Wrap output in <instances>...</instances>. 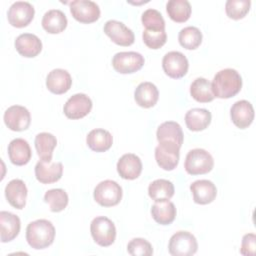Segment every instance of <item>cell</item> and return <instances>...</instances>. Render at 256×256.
Returning a JSON list of instances; mask_svg holds the SVG:
<instances>
[{
    "label": "cell",
    "instance_id": "1",
    "mask_svg": "<svg viewBox=\"0 0 256 256\" xmlns=\"http://www.w3.org/2000/svg\"><path fill=\"white\" fill-rule=\"evenodd\" d=\"M242 87L240 74L232 68L222 69L217 72L211 83L212 92L215 97L228 99L235 96Z\"/></svg>",
    "mask_w": 256,
    "mask_h": 256
},
{
    "label": "cell",
    "instance_id": "2",
    "mask_svg": "<svg viewBox=\"0 0 256 256\" xmlns=\"http://www.w3.org/2000/svg\"><path fill=\"white\" fill-rule=\"evenodd\" d=\"M55 238V228L46 219H38L30 222L26 228V240L36 250L45 249L50 246Z\"/></svg>",
    "mask_w": 256,
    "mask_h": 256
},
{
    "label": "cell",
    "instance_id": "3",
    "mask_svg": "<svg viewBox=\"0 0 256 256\" xmlns=\"http://www.w3.org/2000/svg\"><path fill=\"white\" fill-rule=\"evenodd\" d=\"M214 160L212 155L201 148L190 150L185 158L184 168L190 175L206 174L212 170Z\"/></svg>",
    "mask_w": 256,
    "mask_h": 256
},
{
    "label": "cell",
    "instance_id": "4",
    "mask_svg": "<svg viewBox=\"0 0 256 256\" xmlns=\"http://www.w3.org/2000/svg\"><path fill=\"white\" fill-rule=\"evenodd\" d=\"M90 232L93 240L102 247L112 245L116 238V227L114 223L105 216H98L92 220Z\"/></svg>",
    "mask_w": 256,
    "mask_h": 256
},
{
    "label": "cell",
    "instance_id": "5",
    "mask_svg": "<svg viewBox=\"0 0 256 256\" xmlns=\"http://www.w3.org/2000/svg\"><path fill=\"white\" fill-rule=\"evenodd\" d=\"M93 196L94 200L101 206H115L122 199V188L116 181L104 180L94 188Z\"/></svg>",
    "mask_w": 256,
    "mask_h": 256
},
{
    "label": "cell",
    "instance_id": "6",
    "mask_svg": "<svg viewBox=\"0 0 256 256\" xmlns=\"http://www.w3.org/2000/svg\"><path fill=\"white\" fill-rule=\"evenodd\" d=\"M198 244L195 236L187 231H178L169 240L168 250L173 256H191L197 252Z\"/></svg>",
    "mask_w": 256,
    "mask_h": 256
},
{
    "label": "cell",
    "instance_id": "7",
    "mask_svg": "<svg viewBox=\"0 0 256 256\" xmlns=\"http://www.w3.org/2000/svg\"><path fill=\"white\" fill-rule=\"evenodd\" d=\"M144 57L134 51L118 52L112 58V66L118 73L130 74L140 70L144 65Z\"/></svg>",
    "mask_w": 256,
    "mask_h": 256
},
{
    "label": "cell",
    "instance_id": "8",
    "mask_svg": "<svg viewBox=\"0 0 256 256\" xmlns=\"http://www.w3.org/2000/svg\"><path fill=\"white\" fill-rule=\"evenodd\" d=\"M180 157V147L171 142H159L155 148V159L160 168L171 171L174 170Z\"/></svg>",
    "mask_w": 256,
    "mask_h": 256
},
{
    "label": "cell",
    "instance_id": "9",
    "mask_svg": "<svg viewBox=\"0 0 256 256\" xmlns=\"http://www.w3.org/2000/svg\"><path fill=\"white\" fill-rule=\"evenodd\" d=\"M162 68L166 75L173 79H179L186 75L189 63L186 56L179 51H170L162 59Z\"/></svg>",
    "mask_w": 256,
    "mask_h": 256
},
{
    "label": "cell",
    "instance_id": "10",
    "mask_svg": "<svg viewBox=\"0 0 256 256\" xmlns=\"http://www.w3.org/2000/svg\"><path fill=\"white\" fill-rule=\"evenodd\" d=\"M35 10L32 4L27 1H16L14 2L7 12L8 22L16 27H26L34 18Z\"/></svg>",
    "mask_w": 256,
    "mask_h": 256
},
{
    "label": "cell",
    "instance_id": "11",
    "mask_svg": "<svg viewBox=\"0 0 256 256\" xmlns=\"http://www.w3.org/2000/svg\"><path fill=\"white\" fill-rule=\"evenodd\" d=\"M92 100L84 93L72 95L64 104L63 111L69 119H81L89 114L92 109Z\"/></svg>",
    "mask_w": 256,
    "mask_h": 256
},
{
    "label": "cell",
    "instance_id": "12",
    "mask_svg": "<svg viewBox=\"0 0 256 256\" xmlns=\"http://www.w3.org/2000/svg\"><path fill=\"white\" fill-rule=\"evenodd\" d=\"M70 12L74 19L81 23H92L99 19L100 8L91 0H75L70 2Z\"/></svg>",
    "mask_w": 256,
    "mask_h": 256
},
{
    "label": "cell",
    "instance_id": "13",
    "mask_svg": "<svg viewBox=\"0 0 256 256\" xmlns=\"http://www.w3.org/2000/svg\"><path fill=\"white\" fill-rule=\"evenodd\" d=\"M104 33L117 45L130 46L135 41L133 31L124 23L117 20H108L104 24Z\"/></svg>",
    "mask_w": 256,
    "mask_h": 256
},
{
    "label": "cell",
    "instance_id": "14",
    "mask_svg": "<svg viewBox=\"0 0 256 256\" xmlns=\"http://www.w3.org/2000/svg\"><path fill=\"white\" fill-rule=\"evenodd\" d=\"M4 122L12 131H23L30 126L31 115L26 107L13 105L4 112Z\"/></svg>",
    "mask_w": 256,
    "mask_h": 256
},
{
    "label": "cell",
    "instance_id": "15",
    "mask_svg": "<svg viewBox=\"0 0 256 256\" xmlns=\"http://www.w3.org/2000/svg\"><path fill=\"white\" fill-rule=\"evenodd\" d=\"M230 116L236 127L245 129L250 126L254 120L253 106L247 100L236 101L230 109Z\"/></svg>",
    "mask_w": 256,
    "mask_h": 256
},
{
    "label": "cell",
    "instance_id": "16",
    "mask_svg": "<svg viewBox=\"0 0 256 256\" xmlns=\"http://www.w3.org/2000/svg\"><path fill=\"white\" fill-rule=\"evenodd\" d=\"M63 174V165L61 162L38 161L35 165L36 179L43 184H51L61 179Z\"/></svg>",
    "mask_w": 256,
    "mask_h": 256
},
{
    "label": "cell",
    "instance_id": "17",
    "mask_svg": "<svg viewBox=\"0 0 256 256\" xmlns=\"http://www.w3.org/2000/svg\"><path fill=\"white\" fill-rule=\"evenodd\" d=\"M72 85V78L70 73L64 69H53L46 77V87L54 94L66 93Z\"/></svg>",
    "mask_w": 256,
    "mask_h": 256
},
{
    "label": "cell",
    "instance_id": "18",
    "mask_svg": "<svg viewBox=\"0 0 256 256\" xmlns=\"http://www.w3.org/2000/svg\"><path fill=\"white\" fill-rule=\"evenodd\" d=\"M117 171L123 179L134 180L141 174V159L133 153L124 154L117 162Z\"/></svg>",
    "mask_w": 256,
    "mask_h": 256
},
{
    "label": "cell",
    "instance_id": "19",
    "mask_svg": "<svg viewBox=\"0 0 256 256\" xmlns=\"http://www.w3.org/2000/svg\"><path fill=\"white\" fill-rule=\"evenodd\" d=\"M190 190L193 195V200L197 204L205 205L209 204L216 198L217 189L215 184L206 179H200L194 181L190 185Z\"/></svg>",
    "mask_w": 256,
    "mask_h": 256
},
{
    "label": "cell",
    "instance_id": "20",
    "mask_svg": "<svg viewBox=\"0 0 256 256\" xmlns=\"http://www.w3.org/2000/svg\"><path fill=\"white\" fill-rule=\"evenodd\" d=\"M15 48L17 52L27 58L37 56L42 50L41 40L32 33L20 34L15 40Z\"/></svg>",
    "mask_w": 256,
    "mask_h": 256
},
{
    "label": "cell",
    "instance_id": "21",
    "mask_svg": "<svg viewBox=\"0 0 256 256\" xmlns=\"http://www.w3.org/2000/svg\"><path fill=\"white\" fill-rule=\"evenodd\" d=\"M27 192L26 184L21 179H13L5 187V197L9 204L16 209L24 208Z\"/></svg>",
    "mask_w": 256,
    "mask_h": 256
},
{
    "label": "cell",
    "instance_id": "22",
    "mask_svg": "<svg viewBox=\"0 0 256 256\" xmlns=\"http://www.w3.org/2000/svg\"><path fill=\"white\" fill-rule=\"evenodd\" d=\"M0 227H1V242L6 243L15 239L21 228V222L17 215L8 212H0Z\"/></svg>",
    "mask_w": 256,
    "mask_h": 256
},
{
    "label": "cell",
    "instance_id": "23",
    "mask_svg": "<svg viewBox=\"0 0 256 256\" xmlns=\"http://www.w3.org/2000/svg\"><path fill=\"white\" fill-rule=\"evenodd\" d=\"M8 156L14 165L22 166L27 164L32 156L29 143L22 138L13 139L8 145Z\"/></svg>",
    "mask_w": 256,
    "mask_h": 256
},
{
    "label": "cell",
    "instance_id": "24",
    "mask_svg": "<svg viewBox=\"0 0 256 256\" xmlns=\"http://www.w3.org/2000/svg\"><path fill=\"white\" fill-rule=\"evenodd\" d=\"M156 136L159 142H171L179 147L182 146L184 140L182 128L175 121H166L160 124Z\"/></svg>",
    "mask_w": 256,
    "mask_h": 256
},
{
    "label": "cell",
    "instance_id": "25",
    "mask_svg": "<svg viewBox=\"0 0 256 256\" xmlns=\"http://www.w3.org/2000/svg\"><path fill=\"white\" fill-rule=\"evenodd\" d=\"M159 98V91L157 87L151 82L140 83L134 92V99L136 103L143 108L153 107Z\"/></svg>",
    "mask_w": 256,
    "mask_h": 256
},
{
    "label": "cell",
    "instance_id": "26",
    "mask_svg": "<svg viewBox=\"0 0 256 256\" xmlns=\"http://www.w3.org/2000/svg\"><path fill=\"white\" fill-rule=\"evenodd\" d=\"M67 17L59 9L48 10L42 18L41 24L45 31L50 34H58L67 27Z\"/></svg>",
    "mask_w": 256,
    "mask_h": 256
},
{
    "label": "cell",
    "instance_id": "27",
    "mask_svg": "<svg viewBox=\"0 0 256 256\" xmlns=\"http://www.w3.org/2000/svg\"><path fill=\"white\" fill-rule=\"evenodd\" d=\"M86 143L92 151L105 152L112 146L113 137L109 131L97 128L91 130L88 133L86 137Z\"/></svg>",
    "mask_w": 256,
    "mask_h": 256
},
{
    "label": "cell",
    "instance_id": "28",
    "mask_svg": "<svg viewBox=\"0 0 256 256\" xmlns=\"http://www.w3.org/2000/svg\"><path fill=\"white\" fill-rule=\"evenodd\" d=\"M151 215L158 224L169 225L176 217L175 205L169 200L156 201L151 207Z\"/></svg>",
    "mask_w": 256,
    "mask_h": 256
},
{
    "label": "cell",
    "instance_id": "29",
    "mask_svg": "<svg viewBox=\"0 0 256 256\" xmlns=\"http://www.w3.org/2000/svg\"><path fill=\"white\" fill-rule=\"evenodd\" d=\"M211 113L204 108L190 109L185 115V123L191 131H202L211 123Z\"/></svg>",
    "mask_w": 256,
    "mask_h": 256
},
{
    "label": "cell",
    "instance_id": "30",
    "mask_svg": "<svg viewBox=\"0 0 256 256\" xmlns=\"http://www.w3.org/2000/svg\"><path fill=\"white\" fill-rule=\"evenodd\" d=\"M35 149L42 161H52L53 150L57 145L56 137L48 132H41L35 137Z\"/></svg>",
    "mask_w": 256,
    "mask_h": 256
},
{
    "label": "cell",
    "instance_id": "31",
    "mask_svg": "<svg viewBox=\"0 0 256 256\" xmlns=\"http://www.w3.org/2000/svg\"><path fill=\"white\" fill-rule=\"evenodd\" d=\"M174 185L166 179H157L149 184L148 194L152 200L164 201L169 200L174 195Z\"/></svg>",
    "mask_w": 256,
    "mask_h": 256
},
{
    "label": "cell",
    "instance_id": "32",
    "mask_svg": "<svg viewBox=\"0 0 256 256\" xmlns=\"http://www.w3.org/2000/svg\"><path fill=\"white\" fill-rule=\"evenodd\" d=\"M190 94L194 100L201 103L211 102L215 98L212 92L211 82L203 77H198L191 83Z\"/></svg>",
    "mask_w": 256,
    "mask_h": 256
},
{
    "label": "cell",
    "instance_id": "33",
    "mask_svg": "<svg viewBox=\"0 0 256 256\" xmlns=\"http://www.w3.org/2000/svg\"><path fill=\"white\" fill-rule=\"evenodd\" d=\"M168 16L175 22L187 21L191 15V5L187 0H170L166 4Z\"/></svg>",
    "mask_w": 256,
    "mask_h": 256
},
{
    "label": "cell",
    "instance_id": "34",
    "mask_svg": "<svg viewBox=\"0 0 256 256\" xmlns=\"http://www.w3.org/2000/svg\"><path fill=\"white\" fill-rule=\"evenodd\" d=\"M178 40L182 47L188 50L198 48L202 42V33L195 26H187L180 30Z\"/></svg>",
    "mask_w": 256,
    "mask_h": 256
},
{
    "label": "cell",
    "instance_id": "35",
    "mask_svg": "<svg viewBox=\"0 0 256 256\" xmlns=\"http://www.w3.org/2000/svg\"><path fill=\"white\" fill-rule=\"evenodd\" d=\"M44 201L49 205L52 212H61L68 205V194L61 188L48 190L44 195Z\"/></svg>",
    "mask_w": 256,
    "mask_h": 256
},
{
    "label": "cell",
    "instance_id": "36",
    "mask_svg": "<svg viewBox=\"0 0 256 256\" xmlns=\"http://www.w3.org/2000/svg\"><path fill=\"white\" fill-rule=\"evenodd\" d=\"M141 21L145 29L153 31H162L165 30V20L162 14L156 10L149 8L145 10L142 14Z\"/></svg>",
    "mask_w": 256,
    "mask_h": 256
},
{
    "label": "cell",
    "instance_id": "37",
    "mask_svg": "<svg viewBox=\"0 0 256 256\" xmlns=\"http://www.w3.org/2000/svg\"><path fill=\"white\" fill-rule=\"evenodd\" d=\"M250 0H228L225 4V11L229 18L234 20L242 19L249 12Z\"/></svg>",
    "mask_w": 256,
    "mask_h": 256
},
{
    "label": "cell",
    "instance_id": "38",
    "mask_svg": "<svg viewBox=\"0 0 256 256\" xmlns=\"http://www.w3.org/2000/svg\"><path fill=\"white\" fill-rule=\"evenodd\" d=\"M142 38L147 47L151 49H159L166 43L167 34L165 30L153 31L145 29L142 33Z\"/></svg>",
    "mask_w": 256,
    "mask_h": 256
},
{
    "label": "cell",
    "instance_id": "39",
    "mask_svg": "<svg viewBox=\"0 0 256 256\" xmlns=\"http://www.w3.org/2000/svg\"><path fill=\"white\" fill-rule=\"evenodd\" d=\"M127 251L133 256H150L153 254L152 245L143 238H134L127 245Z\"/></svg>",
    "mask_w": 256,
    "mask_h": 256
},
{
    "label": "cell",
    "instance_id": "40",
    "mask_svg": "<svg viewBox=\"0 0 256 256\" xmlns=\"http://www.w3.org/2000/svg\"><path fill=\"white\" fill-rule=\"evenodd\" d=\"M256 251V236L254 233L245 234L242 238L240 253L244 256H254Z\"/></svg>",
    "mask_w": 256,
    "mask_h": 256
}]
</instances>
